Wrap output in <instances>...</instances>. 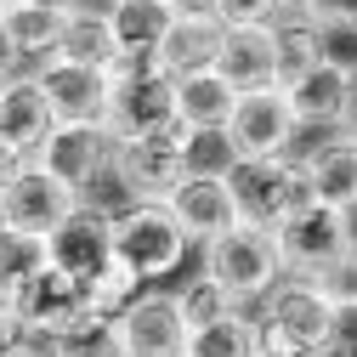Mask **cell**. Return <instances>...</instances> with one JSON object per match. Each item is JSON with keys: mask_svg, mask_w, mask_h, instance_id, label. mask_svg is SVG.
<instances>
[{"mask_svg": "<svg viewBox=\"0 0 357 357\" xmlns=\"http://www.w3.org/2000/svg\"><path fill=\"white\" fill-rule=\"evenodd\" d=\"M255 351L261 357H312L318 346L340 340L346 335V318L312 289L306 278H278L273 289H266L255 301Z\"/></svg>", "mask_w": 357, "mask_h": 357, "instance_id": "1", "label": "cell"}, {"mask_svg": "<svg viewBox=\"0 0 357 357\" xmlns=\"http://www.w3.org/2000/svg\"><path fill=\"white\" fill-rule=\"evenodd\" d=\"M199 273L227 289L233 306H255L266 289L284 278L273 227H261V221H233L227 233L204 238V244H199Z\"/></svg>", "mask_w": 357, "mask_h": 357, "instance_id": "2", "label": "cell"}, {"mask_svg": "<svg viewBox=\"0 0 357 357\" xmlns=\"http://www.w3.org/2000/svg\"><path fill=\"white\" fill-rule=\"evenodd\" d=\"M188 250H193V238L170 215V204H119L114 210V255L142 284L176 278L188 266Z\"/></svg>", "mask_w": 357, "mask_h": 357, "instance_id": "3", "label": "cell"}, {"mask_svg": "<svg viewBox=\"0 0 357 357\" xmlns=\"http://www.w3.org/2000/svg\"><path fill=\"white\" fill-rule=\"evenodd\" d=\"M108 97V130L114 137H148V130H182L176 125V79L153 68V52H119Z\"/></svg>", "mask_w": 357, "mask_h": 357, "instance_id": "4", "label": "cell"}, {"mask_svg": "<svg viewBox=\"0 0 357 357\" xmlns=\"http://www.w3.org/2000/svg\"><path fill=\"white\" fill-rule=\"evenodd\" d=\"M182 130H148V137H114L108 182L125 193V204H165L182 182Z\"/></svg>", "mask_w": 357, "mask_h": 357, "instance_id": "5", "label": "cell"}, {"mask_svg": "<svg viewBox=\"0 0 357 357\" xmlns=\"http://www.w3.org/2000/svg\"><path fill=\"white\" fill-rule=\"evenodd\" d=\"M6 301H12V312H17V324H23L29 340H63V335H74L85 324H97L91 301H85V284L57 273L52 261L40 266V273H29Z\"/></svg>", "mask_w": 357, "mask_h": 357, "instance_id": "6", "label": "cell"}, {"mask_svg": "<svg viewBox=\"0 0 357 357\" xmlns=\"http://www.w3.org/2000/svg\"><path fill=\"white\" fill-rule=\"evenodd\" d=\"M227 137L238 148V159H295L301 148V125L289 114V97L284 85H250V91L233 97V114H227Z\"/></svg>", "mask_w": 357, "mask_h": 357, "instance_id": "7", "label": "cell"}, {"mask_svg": "<svg viewBox=\"0 0 357 357\" xmlns=\"http://www.w3.org/2000/svg\"><path fill=\"white\" fill-rule=\"evenodd\" d=\"M227 188L238 199V215L244 221H261V227H273V221H284L289 210L312 204V188L295 159H238L227 170Z\"/></svg>", "mask_w": 357, "mask_h": 357, "instance_id": "8", "label": "cell"}, {"mask_svg": "<svg viewBox=\"0 0 357 357\" xmlns=\"http://www.w3.org/2000/svg\"><path fill=\"white\" fill-rule=\"evenodd\" d=\"M108 329H114V351L119 357H182L188 351L182 312H176L170 289H153V284L130 301L125 312H114Z\"/></svg>", "mask_w": 357, "mask_h": 357, "instance_id": "9", "label": "cell"}, {"mask_svg": "<svg viewBox=\"0 0 357 357\" xmlns=\"http://www.w3.org/2000/svg\"><path fill=\"white\" fill-rule=\"evenodd\" d=\"M108 153H114V130L108 125H85V119H57L46 130V142L34 148V165H46L57 182H68L79 199L108 176Z\"/></svg>", "mask_w": 357, "mask_h": 357, "instance_id": "10", "label": "cell"}, {"mask_svg": "<svg viewBox=\"0 0 357 357\" xmlns=\"http://www.w3.org/2000/svg\"><path fill=\"white\" fill-rule=\"evenodd\" d=\"M273 244H278V261H284V273L289 278H306V273H318L324 261H335L351 233H346V210H329V204H301L289 210L284 221H273Z\"/></svg>", "mask_w": 357, "mask_h": 357, "instance_id": "11", "label": "cell"}, {"mask_svg": "<svg viewBox=\"0 0 357 357\" xmlns=\"http://www.w3.org/2000/svg\"><path fill=\"white\" fill-rule=\"evenodd\" d=\"M108 255H114V210L85 193L57 227L46 233V261L57 266V273H68L74 284H85Z\"/></svg>", "mask_w": 357, "mask_h": 357, "instance_id": "12", "label": "cell"}, {"mask_svg": "<svg viewBox=\"0 0 357 357\" xmlns=\"http://www.w3.org/2000/svg\"><path fill=\"white\" fill-rule=\"evenodd\" d=\"M74 204H79V193L68 182H57V176L46 165H34V159H23V170L0 188V221L17 227V233H34V238H46Z\"/></svg>", "mask_w": 357, "mask_h": 357, "instance_id": "13", "label": "cell"}, {"mask_svg": "<svg viewBox=\"0 0 357 357\" xmlns=\"http://www.w3.org/2000/svg\"><path fill=\"white\" fill-rule=\"evenodd\" d=\"M34 79H40V91H46V102H52V119L108 125V97H114V79H108L102 68L46 57V63H34Z\"/></svg>", "mask_w": 357, "mask_h": 357, "instance_id": "14", "label": "cell"}, {"mask_svg": "<svg viewBox=\"0 0 357 357\" xmlns=\"http://www.w3.org/2000/svg\"><path fill=\"white\" fill-rule=\"evenodd\" d=\"M221 34H227V23H221L215 12H176L165 23V34H159V46H153V68L165 79H188V74L215 68Z\"/></svg>", "mask_w": 357, "mask_h": 357, "instance_id": "15", "label": "cell"}, {"mask_svg": "<svg viewBox=\"0 0 357 357\" xmlns=\"http://www.w3.org/2000/svg\"><path fill=\"white\" fill-rule=\"evenodd\" d=\"M295 165L318 204H329V210L357 204V137L351 130H324L318 148H295Z\"/></svg>", "mask_w": 357, "mask_h": 357, "instance_id": "16", "label": "cell"}, {"mask_svg": "<svg viewBox=\"0 0 357 357\" xmlns=\"http://www.w3.org/2000/svg\"><path fill=\"white\" fill-rule=\"evenodd\" d=\"M165 204H170L176 221H182V233L193 238V250H199L204 238H215V233H227L233 221H244V215H238V199H233V188H227V176H182Z\"/></svg>", "mask_w": 357, "mask_h": 357, "instance_id": "17", "label": "cell"}, {"mask_svg": "<svg viewBox=\"0 0 357 357\" xmlns=\"http://www.w3.org/2000/svg\"><path fill=\"white\" fill-rule=\"evenodd\" d=\"M52 125L57 119H52V102L40 91L34 68H6V79H0V142H12L17 153L34 159V148L46 142Z\"/></svg>", "mask_w": 357, "mask_h": 357, "instance_id": "18", "label": "cell"}, {"mask_svg": "<svg viewBox=\"0 0 357 357\" xmlns=\"http://www.w3.org/2000/svg\"><path fill=\"white\" fill-rule=\"evenodd\" d=\"M284 97H289V114L301 125V137L306 130H346V63L324 57L318 68H306L301 79L284 85Z\"/></svg>", "mask_w": 357, "mask_h": 357, "instance_id": "19", "label": "cell"}, {"mask_svg": "<svg viewBox=\"0 0 357 357\" xmlns=\"http://www.w3.org/2000/svg\"><path fill=\"white\" fill-rule=\"evenodd\" d=\"M215 74L227 79L233 91H250V85L273 79V23H233L221 34Z\"/></svg>", "mask_w": 357, "mask_h": 357, "instance_id": "20", "label": "cell"}, {"mask_svg": "<svg viewBox=\"0 0 357 357\" xmlns=\"http://www.w3.org/2000/svg\"><path fill=\"white\" fill-rule=\"evenodd\" d=\"M52 57H63V63H85V68H102V74H108L114 57H119V40H114V29H108V12H102V6H79V12H68L63 29H57Z\"/></svg>", "mask_w": 357, "mask_h": 357, "instance_id": "21", "label": "cell"}, {"mask_svg": "<svg viewBox=\"0 0 357 357\" xmlns=\"http://www.w3.org/2000/svg\"><path fill=\"white\" fill-rule=\"evenodd\" d=\"M63 17L68 12H52V6H40V0H17V6H6V52H12V68L46 63L52 46H57Z\"/></svg>", "mask_w": 357, "mask_h": 357, "instance_id": "22", "label": "cell"}, {"mask_svg": "<svg viewBox=\"0 0 357 357\" xmlns=\"http://www.w3.org/2000/svg\"><path fill=\"white\" fill-rule=\"evenodd\" d=\"M324 57H329V40H324V29H312L301 12H284V17L273 23V85L301 79L306 68H318Z\"/></svg>", "mask_w": 357, "mask_h": 357, "instance_id": "23", "label": "cell"}, {"mask_svg": "<svg viewBox=\"0 0 357 357\" xmlns=\"http://www.w3.org/2000/svg\"><path fill=\"white\" fill-rule=\"evenodd\" d=\"M233 97H238V91H233V85L221 79L215 68L176 79V125H182V130H210V125H227Z\"/></svg>", "mask_w": 357, "mask_h": 357, "instance_id": "24", "label": "cell"}, {"mask_svg": "<svg viewBox=\"0 0 357 357\" xmlns=\"http://www.w3.org/2000/svg\"><path fill=\"white\" fill-rule=\"evenodd\" d=\"M102 12H108V29L119 40V52H153L165 23L176 17L165 0H108Z\"/></svg>", "mask_w": 357, "mask_h": 357, "instance_id": "25", "label": "cell"}, {"mask_svg": "<svg viewBox=\"0 0 357 357\" xmlns=\"http://www.w3.org/2000/svg\"><path fill=\"white\" fill-rule=\"evenodd\" d=\"M182 357H255V318H250L244 306H233L227 318L193 329Z\"/></svg>", "mask_w": 357, "mask_h": 357, "instance_id": "26", "label": "cell"}, {"mask_svg": "<svg viewBox=\"0 0 357 357\" xmlns=\"http://www.w3.org/2000/svg\"><path fill=\"white\" fill-rule=\"evenodd\" d=\"M148 284L137 278V273H130V266L119 261V255H108L102 266H97V273L91 278H85V301H91V312H97V318H114V312H125L130 301H137Z\"/></svg>", "mask_w": 357, "mask_h": 357, "instance_id": "27", "label": "cell"}, {"mask_svg": "<svg viewBox=\"0 0 357 357\" xmlns=\"http://www.w3.org/2000/svg\"><path fill=\"white\" fill-rule=\"evenodd\" d=\"M170 301H176V312H182L188 335H193V329H204V324H215V318H227V312H233V295L221 289L215 278H204V273L182 278V284L170 289Z\"/></svg>", "mask_w": 357, "mask_h": 357, "instance_id": "28", "label": "cell"}, {"mask_svg": "<svg viewBox=\"0 0 357 357\" xmlns=\"http://www.w3.org/2000/svg\"><path fill=\"white\" fill-rule=\"evenodd\" d=\"M238 165V148L227 137V125H210V130H182V170L188 176H227Z\"/></svg>", "mask_w": 357, "mask_h": 357, "instance_id": "29", "label": "cell"}, {"mask_svg": "<svg viewBox=\"0 0 357 357\" xmlns=\"http://www.w3.org/2000/svg\"><path fill=\"white\" fill-rule=\"evenodd\" d=\"M306 284L318 289L340 318H357V244H346L335 261L318 266V273H306Z\"/></svg>", "mask_w": 357, "mask_h": 357, "instance_id": "30", "label": "cell"}, {"mask_svg": "<svg viewBox=\"0 0 357 357\" xmlns=\"http://www.w3.org/2000/svg\"><path fill=\"white\" fill-rule=\"evenodd\" d=\"M46 266V238H34V233H17L0 221V295H12L29 273H40Z\"/></svg>", "mask_w": 357, "mask_h": 357, "instance_id": "31", "label": "cell"}, {"mask_svg": "<svg viewBox=\"0 0 357 357\" xmlns=\"http://www.w3.org/2000/svg\"><path fill=\"white\" fill-rule=\"evenodd\" d=\"M295 12L335 40H357V0H295Z\"/></svg>", "mask_w": 357, "mask_h": 357, "instance_id": "32", "label": "cell"}, {"mask_svg": "<svg viewBox=\"0 0 357 357\" xmlns=\"http://www.w3.org/2000/svg\"><path fill=\"white\" fill-rule=\"evenodd\" d=\"M52 357H119L114 351V329H108V318H97V324H85V329H74V335H63V340H40Z\"/></svg>", "mask_w": 357, "mask_h": 357, "instance_id": "33", "label": "cell"}, {"mask_svg": "<svg viewBox=\"0 0 357 357\" xmlns=\"http://www.w3.org/2000/svg\"><path fill=\"white\" fill-rule=\"evenodd\" d=\"M284 12H295V0H215V17L221 23H278Z\"/></svg>", "mask_w": 357, "mask_h": 357, "instance_id": "34", "label": "cell"}, {"mask_svg": "<svg viewBox=\"0 0 357 357\" xmlns=\"http://www.w3.org/2000/svg\"><path fill=\"white\" fill-rule=\"evenodd\" d=\"M17 340H29V335H23V324H17V312H12V301L0 295V351H12Z\"/></svg>", "mask_w": 357, "mask_h": 357, "instance_id": "35", "label": "cell"}, {"mask_svg": "<svg viewBox=\"0 0 357 357\" xmlns=\"http://www.w3.org/2000/svg\"><path fill=\"white\" fill-rule=\"evenodd\" d=\"M23 159H29V153H17L12 142H0V188H6V182H12V176L23 170Z\"/></svg>", "mask_w": 357, "mask_h": 357, "instance_id": "36", "label": "cell"}, {"mask_svg": "<svg viewBox=\"0 0 357 357\" xmlns=\"http://www.w3.org/2000/svg\"><path fill=\"white\" fill-rule=\"evenodd\" d=\"M346 130H357V63L346 68Z\"/></svg>", "mask_w": 357, "mask_h": 357, "instance_id": "37", "label": "cell"}, {"mask_svg": "<svg viewBox=\"0 0 357 357\" xmlns=\"http://www.w3.org/2000/svg\"><path fill=\"white\" fill-rule=\"evenodd\" d=\"M312 357H357V340L351 335H340V340H329V346H318Z\"/></svg>", "mask_w": 357, "mask_h": 357, "instance_id": "38", "label": "cell"}, {"mask_svg": "<svg viewBox=\"0 0 357 357\" xmlns=\"http://www.w3.org/2000/svg\"><path fill=\"white\" fill-rule=\"evenodd\" d=\"M0 357H52V351H46V346H40V340H17L12 351H0Z\"/></svg>", "mask_w": 357, "mask_h": 357, "instance_id": "39", "label": "cell"}, {"mask_svg": "<svg viewBox=\"0 0 357 357\" xmlns=\"http://www.w3.org/2000/svg\"><path fill=\"white\" fill-rule=\"evenodd\" d=\"M170 12H215V0H165Z\"/></svg>", "mask_w": 357, "mask_h": 357, "instance_id": "40", "label": "cell"}, {"mask_svg": "<svg viewBox=\"0 0 357 357\" xmlns=\"http://www.w3.org/2000/svg\"><path fill=\"white\" fill-rule=\"evenodd\" d=\"M40 6H52V12H79V6H91V0H40Z\"/></svg>", "mask_w": 357, "mask_h": 357, "instance_id": "41", "label": "cell"}, {"mask_svg": "<svg viewBox=\"0 0 357 357\" xmlns=\"http://www.w3.org/2000/svg\"><path fill=\"white\" fill-rule=\"evenodd\" d=\"M0 63L12 68V52H6V6H0Z\"/></svg>", "mask_w": 357, "mask_h": 357, "instance_id": "42", "label": "cell"}, {"mask_svg": "<svg viewBox=\"0 0 357 357\" xmlns=\"http://www.w3.org/2000/svg\"><path fill=\"white\" fill-rule=\"evenodd\" d=\"M0 6H17V0H0Z\"/></svg>", "mask_w": 357, "mask_h": 357, "instance_id": "43", "label": "cell"}, {"mask_svg": "<svg viewBox=\"0 0 357 357\" xmlns=\"http://www.w3.org/2000/svg\"><path fill=\"white\" fill-rule=\"evenodd\" d=\"M351 137H357V130H351Z\"/></svg>", "mask_w": 357, "mask_h": 357, "instance_id": "44", "label": "cell"}, {"mask_svg": "<svg viewBox=\"0 0 357 357\" xmlns=\"http://www.w3.org/2000/svg\"><path fill=\"white\" fill-rule=\"evenodd\" d=\"M255 357H261V351H255Z\"/></svg>", "mask_w": 357, "mask_h": 357, "instance_id": "45", "label": "cell"}]
</instances>
